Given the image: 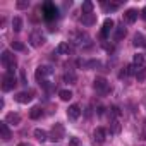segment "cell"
I'll list each match as a JSON object with an SVG mask.
<instances>
[{"label": "cell", "mask_w": 146, "mask_h": 146, "mask_svg": "<svg viewBox=\"0 0 146 146\" xmlns=\"http://www.w3.org/2000/svg\"><path fill=\"white\" fill-rule=\"evenodd\" d=\"M50 139H52L53 143L64 139V125H62V124H55V125H53L52 134H50Z\"/></svg>", "instance_id": "cell-7"}, {"label": "cell", "mask_w": 146, "mask_h": 146, "mask_svg": "<svg viewBox=\"0 0 146 146\" xmlns=\"http://www.w3.org/2000/svg\"><path fill=\"white\" fill-rule=\"evenodd\" d=\"M69 41L72 45H76V46H88V45H91V38L84 31H72L69 35Z\"/></svg>", "instance_id": "cell-1"}, {"label": "cell", "mask_w": 146, "mask_h": 146, "mask_svg": "<svg viewBox=\"0 0 146 146\" xmlns=\"http://www.w3.org/2000/svg\"><path fill=\"white\" fill-rule=\"evenodd\" d=\"M12 29H14L16 33H19V31L23 29V19H21V17H14V19H12Z\"/></svg>", "instance_id": "cell-23"}, {"label": "cell", "mask_w": 146, "mask_h": 146, "mask_svg": "<svg viewBox=\"0 0 146 146\" xmlns=\"http://www.w3.org/2000/svg\"><path fill=\"white\" fill-rule=\"evenodd\" d=\"M43 16H45V19H46V21H52V19H55V17L58 16V11H57L55 4H50V2H46V4L43 5Z\"/></svg>", "instance_id": "cell-4"}, {"label": "cell", "mask_w": 146, "mask_h": 146, "mask_svg": "<svg viewBox=\"0 0 146 146\" xmlns=\"http://www.w3.org/2000/svg\"><path fill=\"white\" fill-rule=\"evenodd\" d=\"M132 64H134L137 69H141V65L144 64V55H143V53H136L134 58H132Z\"/></svg>", "instance_id": "cell-21"}, {"label": "cell", "mask_w": 146, "mask_h": 146, "mask_svg": "<svg viewBox=\"0 0 146 146\" xmlns=\"http://www.w3.org/2000/svg\"><path fill=\"white\" fill-rule=\"evenodd\" d=\"M58 96H60V100H62V102H69V100L72 98V93H70L69 90H62V91L58 93Z\"/></svg>", "instance_id": "cell-27"}, {"label": "cell", "mask_w": 146, "mask_h": 146, "mask_svg": "<svg viewBox=\"0 0 146 146\" xmlns=\"http://www.w3.org/2000/svg\"><path fill=\"white\" fill-rule=\"evenodd\" d=\"M81 23H83L84 26H93V24L96 23V16H95V14H83V16H81Z\"/></svg>", "instance_id": "cell-17"}, {"label": "cell", "mask_w": 146, "mask_h": 146, "mask_svg": "<svg viewBox=\"0 0 146 146\" xmlns=\"http://www.w3.org/2000/svg\"><path fill=\"white\" fill-rule=\"evenodd\" d=\"M112 29H113V21H112V19H105L103 28H102V38H107Z\"/></svg>", "instance_id": "cell-13"}, {"label": "cell", "mask_w": 146, "mask_h": 146, "mask_svg": "<svg viewBox=\"0 0 146 146\" xmlns=\"http://www.w3.org/2000/svg\"><path fill=\"white\" fill-rule=\"evenodd\" d=\"M110 132H112V134H119V132H120V124H119L117 119L112 120V124H110Z\"/></svg>", "instance_id": "cell-26"}, {"label": "cell", "mask_w": 146, "mask_h": 146, "mask_svg": "<svg viewBox=\"0 0 146 146\" xmlns=\"http://www.w3.org/2000/svg\"><path fill=\"white\" fill-rule=\"evenodd\" d=\"M64 83H67V84H76V83H78L76 72H74V70H67L65 74H64Z\"/></svg>", "instance_id": "cell-15"}, {"label": "cell", "mask_w": 146, "mask_h": 146, "mask_svg": "<svg viewBox=\"0 0 146 146\" xmlns=\"http://www.w3.org/2000/svg\"><path fill=\"white\" fill-rule=\"evenodd\" d=\"M93 88H95L96 91H100V93H107V91H108V83H107L105 78H96V79L93 81Z\"/></svg>", "instance_id": "cell-8"}, {"label": "cell", "mask_w": 146, "mask_h": 146, "mask_svg": "<svg viewBox=\"0 0 146 146\" xmlns=\"http://www.w3.org/2000/svg\"><path fill=\"white\" fill-rule=\"evenodd\" d=\"M125 33H127V31H125V28H124V26H119V28L115 29V36H113V38H115V41H120V40L125 36Z\"/></svg>", "instance_id": "cell-24"}, {"label": "cell", "mask_w": 146, "mask_h": 146, "mask_svg": "<svg viewBox=\"0 0 146 146\" xmlns=\"http://www.w3.org/2000/svg\"><path fill=\"white\" fill-rule=\"evenodd\" d=\"M29 41H31L33 46H41L46 40H45V35H43L40 29H35V31L31 33V36H29Z\"/></svg>", "instance_id": "cell-5"}, {"label": "cell", "mask_w": 146, "mask_h": 146, "mask_svg": "<svg viewBox=\"0 0 146 146\" xmlns=\"http://www.w3.org/2000/svg\"><path fill=\"white\" fill-rule=\"evenodd\" d=\"M81 11H83V14H93V4L91 2H83V7H81Z\"/></svg>", "instance_id": "cell-25"}, {"label": "cell", "mask_w": 146, "mask_h": 146, "mask_svg": "<svg viewBox=\"0 0 146 146\" xmlns=\"http://www.w3.org/2000/svg\"><path fill=\"white\" fill-rule=\"evenodd\" d=\"M33 96H35L33 91H21V93H17V95L14 96V100H16L17 103H29V102L33 100Z\"/></svg>", "instance_id": "cell-9"}, {"label": "cell", "mask_w": 146, "mask_h": 146, "mask_svg": "<svg viewBox=\"0 0 146 146\" xmlns=\"http://www.w3.org/2000/svg\"><path fill=\"white\" fill-rule=\"evenodd\" d=\"M12 50H16V52H26V46L21 43V41H12Z\"/></svg>", "instance_id": "cell-28"}, {"label": "cell", "mask_w": 146, "mask_h": 146, "mask_svg": "<svg viewBox=\"0 0 146 146\" xmlns=\"http://www.w3.org/2000/svg\"><path fill=\"white\" fill-rule=\"evenodd\" d=\"M35 137L38 139V141H46V139H50L48 137V134H46V131H43V129H35Z\"/></svg>", "instance_id": "cell-20"}, {"label": "cell", "mask_w": 146, "mask_h": 146, "mask_svg": "<svg viewBox=\"0 0 146 146\" xmlns=\"http://www.w3.org/2000/svg\"><path fill=\"white\" fill-rule=\"evenodd\" d=\"M98 65H100V62H98V60H90V62H84V64H83V67H86V69L98 67Z\"/></svg>", "instance_id": "cell-29"}, {"label": "cell", "mask_w": 146, "mask_h": 146, "mask_svg": "<svg viewBox=\"0 0 146 146\" xmlns=\"http://www.w3.org/2000/svg\"><path fill=\"white\" fill-rule=\"evenodd\" d=\"M132 45H134V46H146V40H144V36H143L141 33H136V35H134V41H132Z\"/></svg>", "instance_id": "cell-19"}, {"label": "cell", "mask_w": 146, "mask_h": 146, "mask_svg": "<svg viewBox=\"0 0 146 146\" xmlns=\"http://www.w3.org/2000/svg\"><path fill=\"white\" fill-rule=\"evenodd\" d=\"M53 74V69L50 65H40L36 69V81H40V84L48 83V78Z\"/></svg>", "instance_id": "cell-3"}, {"label": "cell", "mask_w": 146, "mask_h": 146, "mask_svg": "<svg viewBox=\"0 0 146 146\" xmlns=\"http://www.w3.org/2000/svg\"><path fill=\"white\" fill-rule=\"evenodd\" d=\"M105 48H107V52H113V46L112 45H105Z\"/></svg>", "instance_id": "cell-34"}, {"label": "cell", "mask_w": 146, "mask_h": 146, "mask_svg": "<svg viewBox=\"0 0 146 146\" xmlns=\"http://www.w3.org/2000/svg\"><path fill=\"white\" fill-rule=\"evenodd\" d=\"M141 17H143V19H144V21H146V7H144V9H143V11H141Z\"/></svg>", "instance_id": "cell-33"}, {"label": "cell", "mask_w": 146, "mask_h": 146, "mask_svg": "<svg viewBox=\"0 0 146 146\" xmlns=\"http://www.w3.org/2000/svg\"><path fill=\"white\" fill-rule=\"evenodd\" d=\"M93 137H95L96 143H103V141L107 139V131H105L103 127H96L95 132H93Z\"/></svg>", "instance_id": "cell-12"}, {"label": "cell", "mask_w": 146, "mask_h": 146, "mask_svg": "<svg viewBox=\"0 0 146 146\" xmlns=\"http://www.w3.org/2000/svg\"><path fill=\"white\" fill-rule=\"evenodd\" d=\"M67 117H69L70 120H78V119L81 117V107H79V105H70V107L67 108Z\"/></svg>", "instance_id": "cell-10"}, {"label": "cell", "mask_w": 146, "mask_h": 146, "mask_svg": "<svg viewBox=\"0 0 146 146\" xmlns=\"http://www.w3.org/2000/svg\"><path fill=\"white\" fill-rule=\"evenodd\" d=\"M69 146H79V139H78V137H70Z\"/></svg>", "instance_id": "cell-32"}, {"label": "cell", "mask_w": 146, "mask_h": 146, "mask_svg": "<svg viewBox=\"0 0 146 146\" xmlns=\"http://www.w3.org/2000/svg\"><path fill=\"white\" fill-rule=\"evenodd\" d=\"M41 115H43V108L41 107H33L31 112H29V117L31 119H40Z\"/></svg>", "instance_id": "cell-22"}, {"label": "cell", "mask_w": 146, "mask_h": 146, "mask_svg": "<svg viewBox=\"0 0 146 146\" xmlns=\"http://www.w3.org/2000/svg\"><path fill=\"white\" fill-rule=\"evenodd\" d=\"M55 52H57L58 55H69V53H70V45H69V43H60Z\"/></svg>", "instance_id": "cell-18"}, {"label": "cell", "mask_w": 146, "mask_h": 146, "mask_svg": "<svg viewBox=\"0 0 146 146\" xmlns=\"http://www.w3.org/2000/svg\"><path fill=\"white\" fill-rule=\"evenodd\" d=\"M16 84H17V81H16L14 74H5V76L2 78V90H4V91H11V90H14Z\"/></svg>", "instance_id": "cell-6"}, {"label": "cell", "mask_w": 146, "mask_h": 146, "mask_svg": "<svg viewBox=\"0 0 146 146\" xmlns=\"http://www.w3.org/2000/svg\"><path fill=\"white\" fill-rule=\"evenodd\" d=\"M136 19H137V11H134V9H129V11H125V14H124V21H125V23L132 24Z\"/></svg>", "instance_id": "cell-16"}, {"label": "cell", "mask_w": 146, "mask_h": 146, "mask_svg": "<svg viewBox=\"0 0 146 146\" xmlns=\"http://www.w3.org/2000/svg\"><path fill=\"white\" fill-rule=\"evenodd\" d=\"M103 5H105L108 11H117V9H119V4H108V5H107V4H103Z\"/></svg>", "instance_id": "cell-31"}, {"label": "cell", "mask_w": 146, "mask_h": 146, "mask_svg": "<svg viewBox=\"0 0 146 146\" xmlns=\"http://www.w3.org/2000/svg\"><path fill=\"white\" fill-rule=\"evenodd\" d=\"M17 146H29V144H28V143H19Z\"/></svg>", "instance_id": "cell-35"}, {"label": "cell", "mask_w": 146, "mask_h": 146, "mask_svg": "<svg viewBox=\"0 0 146 146\" xmlns=\"http://www.w3.org/2000/svg\"><path fill=\"white\" fill-rule=\"evenodd\" d=\"M16 7H17V9H28V7H29V0H21V2L16 4Z\"/></svg>", "instance_id": "cell-30"}, {"label": "cell", "mask_w": 146, "mask_h": 146, "mask_svg": "<svg viewBox=\"0 0 146 146\" xmlns=\"http://www.w3.org/2000/svg\"><path fill=\"white\" fill-rule=\"evenodd\" d=\"M5 122H7V124H12V125H19V124H21V115L11 112V113L5 115Z\"/></svg>", "instance_id": "cell-14"}, {"label": "cell", "mask_w": 146, "mask_h": 146, "mask_svg": "<svg viewBox=\"0 0 146 146\" xmlns=\"http://www.w3.org/2000/svg\"><path fill=\"white\" fill-rule=\"evenodd\" d=\"M0 137H2L4 141H9L12 137V132H11L7 122H0Z\"/></svg>", "instance_id": "cell-11"}, {"label": "cell", "mask_w": 146, "mask_h": 146, "mask_svg": "<svg viewBox=\"0 0 146 146\" xmlns=\"http://www.w3.org/2000/svg\"><path fill=\"white\" fill-rule=\"evenodd\" d=\"M2 65L7 69V74H14V70H16V57L9 50L2 52Z\"/></svg>", "instance_id": "cell-2"}]
</instances>
